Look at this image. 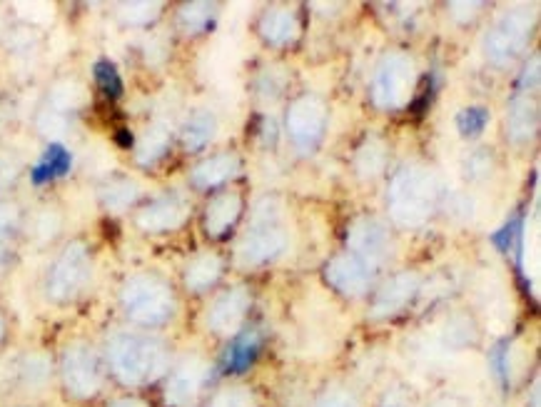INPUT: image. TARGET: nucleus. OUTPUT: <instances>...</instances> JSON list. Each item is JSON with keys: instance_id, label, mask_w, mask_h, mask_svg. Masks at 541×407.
Segmentation results:
<instances>
[{"instance_id": "obj_9", "label": "nucleus", "mask_w": 541, "mask_h": 407, "mask_svg": "<svg viewBox=\"0 0 541 407\" xmlns=\"http://www.w3.org/2000/svg\"><path fill=\"white\" fill-rule=\"evenodd\" d=\"M207 407H255V398L247 388H240V385H227V388H220L210 398Z\"/></svg>"}, {"instance_id": "obj_16", "label": "nucleus", "mask_w": 541, "mask_h": 407, "mask_svg": "<svg viewBox=\"0 0 541 407\" xmlns=\"http://www.w3.org/2000/svg\"><path fill=\"white\" fill-rule=\"evenodd\" d=\"M3 335H5V323H3V318H0V343H3Z\"/></svg>"}, {"instance_id": "obj_14", "label": "nucleus", "mask_w": 541, "mask_h": 407, "mask_svg": "<svg viewBox=\"0 0 541 407\" xmlns=\"http://www.w3.org/2000/svg\"><path fill=\"white\" fill-rule=\"evenodd\" d=\"M113 193V198H108V203L113 205V208H120V205H128L130 200L135 198V188L133 185H118V188L110 190Z\"/></svg>"}, {"instance_id": "obj_8", "label": "nucleus", "mask_w": 541, "mask_h": 407, "mask_svg": "<svg viewBox=\"0 0 541 407\" xmlns=\"http://www.w3.org/2000/svg\"><path fill=\"white\" fill-rule=\"evenodd\" d=\"M255 355H257V335L245 333L240 335V338H235V343L230 345L225 363L232 373H242L245 368H250Z\"/></svg>"}, {"instance_id": "obj_4", "label": "nucleus", "mask_w": 541, "mask_h": 407, "mask_svg": "<svg viewBox=\"0 0 541 407\" xmlns=\"http://www.w3.org/2000/svg\"><path fill=\"white\" fill-rule=\"evenodd\" d=\"M210 383V365L200 358H185L168 375V403L173 407H192Z\"/></svg>"}, {"instance_id": "obj_13", "label": "nucleus", "mask_w": 541, "mask_h": 407, "mask_svg": "<svg viewBox=\"0 0 541 407\" xmlns=\"http://www.w3.org/2000/svg\"><path fill=\"white\" fill-rule=\"evenodd\" d=\"M315 407H360V405H357V400L352 398V395L342 393V390H330L327 395H322L320 403Z\"/></svg>"}, {"instance_id": "obj_11", "label": "nucleus", "mask_w": 541, "mask_h": 407, "mask_svg": "<svg viewBox=\"0 0 541 407\" xmlns=\"http://www.w3.org/2000/svg\"><path fill=\"white\" fill-rule=\"evenodd\" d=\"M48 373V360H45L43 355H30V358H25L23 365H20V378H23V383L30 385V388L43 385L45 380H48Z\"/></svg>"}, {"instance_id": "obj_3", "label": "nucleus", "mask_w": 541, "mask_h": 407, "mask_svg": "<svg viewBox=\"0 0 541 407\" xmlns=\"http://www.w3.org/2000/svg\"><path fill=\"white\" fill-rule=\"evenodd\" d=\"M125 310L140 325H160L173 313V298L163 283L153 278L130 280L123 293Z\"/></svg>"}, {"instance_id": "obj_15", "label": "nucleus", "mask_w": 541, "mask_h": 407, "mask_svg": "<svg viewBox=\"0 0 541 407\" xmlns=\"http://www.w3.org/2000/svg\"><path fill=\"white\" fill-rule=\"evenodd\" d=\"M110 407H150V405L138 398H120V400H115V403H110Z\"/></svg>"}, {"instance_id": "obj_7", "label": "nucleus", "mask_w": 541, "mask_h": 407, "mask_svg": "<svg viewBox=\"0 0 541 407\" xmlns=\"http://www.w3.org/2000/svg\"><path fill=\"white\" fill-rule=\"evenodd\" d=\"M175 223H180V205L175 203L173 198L158 200V203H153L143 215H140V225L153 230L173 228Z\"/></svg>"}, {"instance_id": "obj_5", "label": "nucleus", "mask_w": 541, "mask_h": 407, "mask_svg": "<svg viewBox=\"0 0 541 407\" xmlns=\"http://www.w3.org/2000/svg\"><path fill=\"white\" fill-rule=\"evenodd\" d=\"M85 278H88V253L83 245H70L50 275V295L55 300L73 298Z\"/></svg>"}, {"instance_id": "obj_2", "label": "nucleus", "mask_w": 541, "mask_h": 407, "mask_svg": "<svg viewBox=\"0 0 541 407\" xmlns=\"http://www.w3.org/2000/svg\"><path fill=\"white\" fill-rule=\"evenodd\" d=\"M60 378H63L65 390L73 398H95L103 388V360L98 358V353L90 345H70V348H65L63 360H60Z\"/></svg>"}, {"instance_id": "obj_6", "label": "nucleus", "mask_w": 541, "mask_h": 407, "mask_svg": "<svg viewBox=\"0 0 541 407\" xmlns=\"http://www.w3.org/2000/svg\"><path fill=\"white\" fill-rule=\"evenodd\" d=\"M70 163H73V160H70L68 150H65L63 145L53 143L48 150H45L43 160L30 170V178H33L35 185H45V183H50V180L68 175Z\"/></svg>"}, {"instance_id": "obj_12", "label": "nucleus", "mask_w": 541, "mask_h": 407, "mask_svg": "<svg viewBox=\"0 0 541 407\" xmlns=\"http://www.w3.org/2000/svg\"><path fill=\"white\" fill-rule=\"evenodd\" d=\"M487 120H489V113L484 108H467L459 113L457 125H459V130H462V135H477V133H482Z\"/></svg>"}, {"instance_id": "obj_10", "label": "nucleus", "mask_w": 541, "mask_h": 407, "mask_svg": "<svg viewBox=\"0 0 541 407\" xmlns=\"http://www.w3.org/2000/svg\"><path fill=\"white\" fill-rule=\"evenodd\" d=\"M95 80H98L100 90L108 98H120L123 95V78H120L118 68L110 60H98L95 63Z\"/></svg>"}, {"instance_id": "obj_1", "label": "nucleus", "mask_w": 541, "mask_h": 407, "mask_svg": "<svg viewBox=\"0 0 541 407\" xmlns=\"http://www.w3.org/2000/svg\"><path fill=\"white\" fill-rule=\"evenodd\" d=\"M108 368L128 388H143L163 378L170 368L168 348L153 335L118 333L105 348Z\"/></svg>"}]
</instances>
